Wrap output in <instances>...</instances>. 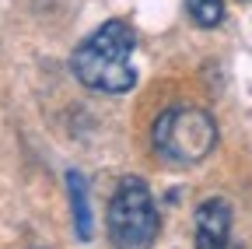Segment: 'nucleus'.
Instances as JSON below:
<instances>
[{"label": "nucleus", "mask_w": 252, "mask_h": 249, "mask_svg": "<svg viewBox=\"0 0 252 249\" xmlns=\"http://www.w3.org/2000/svg\"><path fill=\"white\" fill-rule=\"evenodd\" d=\"M154 147L175 165H200L217 147V123L200 106H172L154 119Z\"/></svg>", "instance_id": "2"}, {"label": "nucleus", "mask_w": 252, "mask_h": 249, "mask_svg": "<svg viewBox=\"0 0 252 249\" xmlns=\"http://www.w3.org/2000/svg\"><path fill=\"white\" fill-rule=\"evenodd\" d=\"M228 249H231V246H228Z\"/></svg>", "instance_id": "7"}, {"label": "nucleus", "mask_w": 252, "mask_h": 249, "mask_svg": "<svg viewBox=\"0 0 252 249\" xmlns=\"http://www.w3.org/2000/svg\"><path fill=\"white\" fill-rule=\"evenodd\" d=\"M186 11L200 28H214L224 21V0H186Z\"/></svg>", "instance_id": "6"}, {"label": "nucleus", "mask_w": 252, "mask_h": 249, "mask_svg": "<svg viewBox=\"0 0 252 249\" xmlns=\"http://www.w3.org/2000/svg\"><path fill=\"white\" fill-rule=\"evenodd\" d=\"M67 190H70V211H74V232L81 242H91L94 217H91V200H88V179L77 169L67 172Z\"/></svg>", "instance_id": "5"}, {"label": "nucleus", "mask_w": 252, "mask_h": 249, "mask_svg": "<svg viewBox=\"0 0 252 249\" xmlns=\"http://www.w3.org/2000/svg\"><path fill=\"white\" fill-rule=\"evenodd\" d=\"M109 239L116 249H151L161 232V217H158L154 197L144 179H123L109 200Z\"/></svg>", "instance_id": "3"}, {"label": "nucleus", "mask_w": 252, "mask_h": 249, "mask_svg": "<svg viewBox=\"0 0 252 249\" xmlns=\"http://www.w3.org/2000/svg\"><path fill=\"white\" fill-rule=\"evenodd\" d=\"M137 46V36L126 21H105L98 32H91L77 49L70 67L81 84L91 91H105V95H123L137 84V71L130 64Z\"/></svg>", "instance_id": "1"}, {"label": "nucleus", "mask_w": 252, "mask_h": 249, "mask_svg": "<svg viewBox=\"0 0 252 249\" xmlns=\"http://www.w3.org/2000/svg\"><path fill=\"white\" fill-rule=\"evenodd\" d=\"M231 235V207L214 197L196 207V249H228Z\"/></svg>", "instance_id": "4"}]
</instances>
